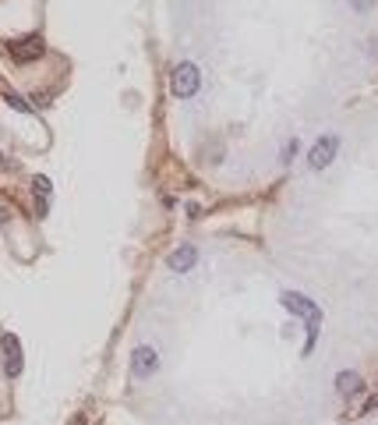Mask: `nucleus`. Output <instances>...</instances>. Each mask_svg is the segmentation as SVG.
<instances>
[{
  "label": "nucleus",
  "instance_id": "4468645a",
  "mask_svg": "<svg viewBox=\"0 0 378 425\" xmlns=\"http://www.w3.org/2000/svg\"><path fill=\"white\" fill-rule=\"evenodd\" d=\"M4 167H8V160H4V156H0V170H4Z\"/></svg>",
  "mask_w": 378,
  "mask_h": 425
},
{
  "label": "nucleus",
  "instance_id": "9d476101",
  "mask_svg": "<svg viewBox=\"0 0 378 425\" xmlns=\"http://www.w3.org/2000/svg\"><path fill=\"white\" fill-rule=\"evenodd\" d=\"M294 153H297V142L290 138V145H287V149H283V163H290V160H294Z\"/></svg>",
  "mask_w": 378,
  "mask_h": 425
},
{
  "label": "nucleus",
  "instance_id": "39448f33",
  "mask_svg": "<svg viewBox=\"0 0 378 425\" xmlns=\"http://www.w3.org/2000/svg\"><path fill=\"white\" fill-rule=\"evenodd\" d=\"M0 347H4V372H8V376H18V372H21V347H18V337H15V333H4V337H0Z\"/></svg>",
  "mask_w": 378,
  "mask_h": 425
},
{
  "label": "nucleus",
  "instance_id": "7ed1b4c3",
  "mask_svg": "<svg viewBox=\"0 0 378 425\" xmlns=\"http://www.w3.org/2000/svg\"><path fill=\"white\" fill-rule=\"evenodd\" d=\"M155 369H160V354H155L149 344H138V347L131 351V372H135L138 379H145V376H152Z\"/></svg>",
  "mask_w": 378,
  "mask_h": 425
},
{
  "label": "nucleus",
  "instance_id": "ddd939ff",
  "mask_svg": "<svg viewBox=\"0 0 378 425\" xmlns=\"http://www.w3.org/2000/svg\"><path fill=\"white\" fill-rule=\"evenodd\" d=\"M71 425H85V415H75V418H71Z\"/></svg>",
  "mask_w": 378,
  "mask_h": 425
},
{
  "label": "nucleus",
  "instance_id": "f8f14e48",
  "mask_svg": "<svg viewBox=\"0 0 378 425\" xmlns=\"http://www.w3.org/2000/svg\"><path fill=\"white\" fill-rule=\"evenodd\" d=\"M8 220H11V212H8L4 206H0V224H8Z\"/></svg>",
  "mask_w": 378,
  "mask_h": 425
},
{
  "label": "nucleus",
  "instance_id": "9b49d317",
  "mask_svg": "<svg viewBox=\"0 0 378 425\" xmlns=\"http://www.w3.org/2000/svg\"><path fill=\"white\" fill-rule=\"evenodd\" d=\"M354 8H357V11H368V8H371V0H354Z\"/></svg>",
  "mask_w": 378,
  "mask_h": 425
},
{
  "label": "nucleus",
  "instance_id": "6e6552de",
  "mask_svg": "<svg viewBox=\"0 0 378 425\" xmlns=\"http://www.w3.org/2000/svg\"><path fill=\"white\" fill-rule=\"evenodd\" d=\"M32 192H36V199H39V202H50V192H53V185H50V177H43V174H36V177H32Z\"/></svg>",
  "mask_w": 378,
  "mask_h": 425
},
{
  "label": "nucleus",
  "instance_id": "f257e3e1",
  "mask_svg": "<svg viewBox=\"0 0 378 425\" xmlns=\"http://www.w3.org/2000/svg\"><path fill=\"white\" fill-rule=\"evenodd\" d=\"M198 85H202L198 68L191 64V60H180V64L173 68V75H170V89H173V96H177V100H187V96H195V93H198Z\"/></svg>",
  "mask_w": 378,
  "mask_h": 425
},
{
  "label": "nucleus",
  "instance_id": "20e7f679",
  "mask_svg": "<svg viewBox=\"0 0 378 425\" xmlns=\"http://www.w3.org/2000/svg\"><path fill=\"white\" fill-rule=\"evenodd\" d=\"M8 50L15 53V60H21V64H32V60H39V57L46 53V46H43V39H39V36H28V39H15V43H11Z\"/></svg>",
  "mask_w": 378,
  "mask_h": 425
},
{
  "label": "nucleus",
  "instance_id": "1a4fd4ad",
  "mask_svg": "<svg viewBox=\"0 0 378 425\" xmlns=\"http://www.w3.org/2000/svg\"><path fill=\"white\" fill-rule=\"evenodd\" d=\"M8 103H11V107H15V110H21V114H32V107H28V103H25V100H21V96H15V93H11V96H8Z\"/></svg>",
  "mask_w": 378,
  "mask_h": 425
},
{
  "label": "nucleus",
  "instance_id": "0eeeda50",
  "mask_svg": "<svg viewBox=\"0 0 378 425\" xmlns=\"http://www.w3.org/2000/svg\"><path fill=\"white\" fill-rule=\"evenodd\" d=\"M170 269H177V273H184V269H191L195 262H198V248L195 245H180V248H173L170 252Z\"/></svg>",
  "mask_w": 378,
  "mask_h": 425
},
{
  "label": "nucleus",
  "instance_id": "423d86ee",
  "mask_svg": "<svg viewBox=\"0 0 378 425\" xmlns=\"http://www.w3.org/2000/svg\"><path fill=\"white\" fill-rule=\"evenodd\" d=\"M361 390H364V379L354 369H346V372L336 376V393H339V397H357Z\"/></svg>",
  "mask_w": 378,
  "mask_h": 425
},
{
  "label": "nucleus",
  "instance_id": "f03ea898",
  "mask_svg": "<svg viewBox=\"0 0 378 425\" xmlns=\"http://www.w3.org/2000/svg\"><path fill=\"white\" fill-rule=\"evenodd\" d=\"M336 153H339V138H336V135H322L319 142L311 145L308 167H311V170H325V167L336 160Z\"/></svg>",
  "mask_w": 378,
  "mask_h": 425
}]
</instances>
